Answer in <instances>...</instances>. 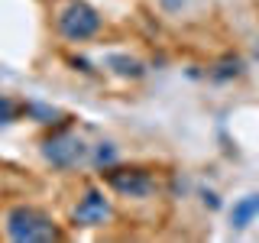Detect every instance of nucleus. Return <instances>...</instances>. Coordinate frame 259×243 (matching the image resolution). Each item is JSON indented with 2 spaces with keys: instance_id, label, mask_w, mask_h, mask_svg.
I'll return each instance as SVG.
<instances>
[{
  "instance_id": "f257e3e1",
  "label": "nucleus",
  "mask_w": 259,
  "mask_h": 243,
  "mask_svg": "<svg viewBox=\"0 0 259 243\" xmlns=\"http://www.w3.org/2000/svg\"><path fill=\"white\" fill-rule=\"evenodd\" d=\"M7 233L16 243H49L59 240V230H55L52 217L39 208L29 205H16L10 214H7Z\"/></svg>"
},
{
  "instance_id": "f03ea898",
  "label": "nucleus",
  "mask_w": 259,
  "mask_h": 243,
  "mask_svg": "<svg viewBox=\"0 0 259 243\" xmlns=\"http://www.w3.org/2000/svg\"><path fill=\"white\" fill-rule=\"evenodd\" d=\"M97 29H101V16L91 4H84V0H68V4L62 7L59 13V32L65 39H71V43H84V39L97 36Z\"/></svg>"
},
{
  "instance_id": "7ed1b4c3",
  "label": "nucleus",
  "mask_w": 259,
  "mask_h": 243,
  "mask_svg": "<svg viewBox=\"0 0 259 243\" xmlns=\"http://www.w3.org/2000/svg\"><path fill=\"white\" fill-rule=\"evenodd\" d=\"M42 156L59 169H71L84 159V143L75 133H55L42 143Z\"/></svg>"
},
{
  "instance_id": "20e7f679",
  "label": "nucleus",
  "mask_w": 259,
  "mask_h": 243,
  "mask_svg": "<svg viewBox=\"0 0 259 243\" xmlns=\"http://www.w3.org/2000/svg\"><path fill=\"white\" fill-rule=\"evenodd\" d=\"M107 185L113 191L126 194V198H149L156 191V182H152V175L146 169H110Z\"/></svg>"
},
{
  "instance_id": "39448f33",
  "label": "nucleus",
  "mask_w": 259,
  "mask_h": 243,
  "mask_svg": "<svg viewBox=\"0 0 259 243\" xmlns=\"http://www.w3.org/2000/svg\"><path fill=\"white\" fill-rule=\"evenodd\" d=\"M75 224L81 227H94V224H104L110 217V205H107V198H104V191H97L91 188L84 194V198L78 201V208H75Z\"/></svg>"
},
{
  "instance_id": "423d86ee",
  "label": "nucleus",
  "mask_w": 259,
  "mask_h": 243,
  "mask_svg": "<svg viewBox=\"0 0 259 243\" xmlns=\"http://www.w3.org/2000/svg\"><path fill=\"white\" fill-rule=\"evenodd\" d=\"M253 217H259V194H246V198H240L237 205H233V211H230L233 230L249 227V224H253Z\"/></svg>"
},
{
  "instance_id": "0eeeda50",
  "label": "nucleus",
  "mask_w": 259,
  "mask_h": 243,
  "mask_svg": "<svg viewBox=\"0 0 259 243\" xmlns=\"http://www.w3.org/2000/svg\"><path fill=\"white\" fill-rule=\"evenodd\" d=\"M104 65H107V68H113L117 71L120 78H143V65L136 62V59H130V55H107V59H104Z\"/></svg>"
},
{
  "instance_id": "6e6552de",
  "label": "nucleus",
  "mask_w": 259,
  "mask_h": 243,
  "mask_svg": "<svg viewBox=\"0 0 259 243\" xmlns=\"http://www.w3.org/2000/svg\"><path fill=\"white\" fill-rule=\"evenodd\" d=\"M237 78V75H243V62L233 55V59H224L221 65H217V71H214V78Z\"/></svg>"
},
{
  "instance_id": "1a4fd4ad",
  "label": "nucleus",
  "mask_w": 259,
  "mask_h": 243,
  "mask_svg": "<svg viewBox=\"0 0 259 243\" xmlns=\"http://www.w3.org/2000/svg\"><path fill=\"white\" fill-rule=\"evenodd\" d=\"M94 162L97 166H113V162H117V149H113V143H101L97 146V156H94Z\"/></svg>"
},
{
  "instance_id": "9d476101",
  "label": "nucleus",
  "mask_w": 259,
  "mask_h": 243,
  "mask_svg": "<svg viewBox=\"0 0 259 243\" xmlns=\"http://www.w3.org/2000/svg\"><path fill=\"white\" fill-rule=\"evenodd\" d=\"M13 120H16V104L10 97H0V127L13 124Z\"/></svg>"
},
{
  "instance_id": "9b49d317",
  "label": "nucleus",
  "mask_w": 259,
  "mask_h": 243,
  "mask_svg": "<svg viewBox=\"0 0 259 243\" xmlns=\"http://www.w3.org/2000/svg\"><path fill=\"white\" fill-rule=\"evenodd\" d=\"M256 62H259V43H256Z\"/></svg>"
}]
</instances>
